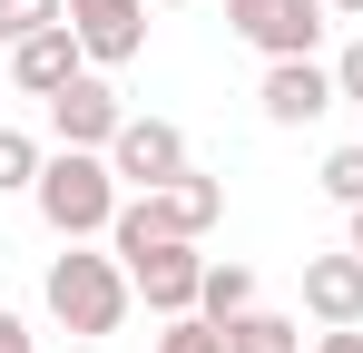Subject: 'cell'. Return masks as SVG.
Listing matches in <instances>:
<instances>
[{"mask_svg":"<svg viewBox=\"0 0 363 353\" xmlns=\"http://www.w3.org/2000/svg\"><path fill=\"white\" fill-rule=\"evenodd\" d=\"M0 353H40V344H30V324H20L10 304H0Z\"/></svg>","mask_w":363,"mask_h":353,"instance_id":"ffe728a7","label":"cell"},{"mask_svg":"<svg viewBox=\"0 0 363 353\" xmlns=\"http://www.w3.org/2000/svg\"><path fill=\"white\" fill-rule=\"evenodd\" d=\"M344 216H354V226H344V245H354V255H363V206H344Z\"/></svg>","mask_w":363,"mask_h":353,"instance_id":"44dd1931","label":"cell"},{"mask_svg":"<svg viewBox=\"0 0 363 353\" xmlns=\"http://www.w3.org/2000/svg\"><path fill=\"white\" fill-rule=\"evenodd\" d=\"M128 285L147 294V314L157 324H177V314H196V294H206V255L186 245V235H167V245H138V255H118Z\"/></svg>","mask_w":363,"mask_h":353,"instance_id":"8992f818","label":"cell"},{"mask_svg":"<svg viewBox=\"0 0 363 353\" xmlns=\"http://www.w3.org/2000/svg\"><path fill=\"white\" fill-rule=\"evenodd\" d=\"M324 10H334V20H363V0H324Z\"/></svg>","mask_w":363,"mask_h":353,"instance_id":"7402d4cb","label":"cell"},{"mask_svg":"<svg viewBox=\"0 0 363 353\" xmlns=\"http://www.w3.org/2000/svg\"><path fill=\"white\" fill-rule=\"evenodd\" d=\"M79 69H89V50H79V30H69V20H60V30H30V40H10V89H20V99H40V108L60 99Z\"/></svg>","mask_w":363,"mask_h":353,"instance_id":"30bf717a","label":"cell"},{"mask_svg":"<svg viewBox=\"0 0 363 353\" xmlns=\"http://www.w3.org/2000/svg\"><path fill=\"white\" fill-rule=\"evenodd\" d=\"M334 89H344V108H363V40L334 50Z\"/></svg>","mask_w":363,"mask_h":353,"instance_id":"ac0fdd59","label":"cell"},{"mask_svg":"<svg viewBox=\"0 0 363 353\" xmlns=\"http://www.w3.org/2000/svg\"><path fill=\"white\" fill-rule=\"evenodd\" d=\"M30 206H40V226L60 235V245H89V235L118 226L128 186H118V167H108L99 147H60V157L40 167V186H30Z\"/></svg>","mask_w":363,"mask_h":353,"instance_id":"7a4b0ae2","label":"cell"},{"mask_svg":"<svg viewBox=\"0 0 363 353\" xmlns=\"http://www.w3.org/2000/svg\"><path fill=\"white\" fill-rule=\"evenodd\" d=\"M334 206H363V147H324V176H314Z\"/></svg>","mask_w":363,"mask_h":353,"instance_id":"9a60e30c","label":"cell"},{"mask_svg":"<svg viewBox=\"0 0 363 353\" xmlns=\"http://www.w3.org/2000/svg\"><path fill=\"white\" fill-rule=\"evenodd\" d=\"M69 0H0V40H30V30H60Z\"/></svg>","mask_w":363,"mask_h":353,"instance_id":"e0dca14e","label":"cell"},{"mask_svg":"<svg viewBox=\"0 0 363 353\" xmlns=\"http://www.w3.org/2000/svg\"><path fill=\"white\" fill-rule=\"evenodd\" d=\"M265 128H314L324 108H344L334 89V59H265V89H255Z\"/></svg>","mask_w":363,"mask_h":353,"instance_id":"52a82bcc","label":"cell"},{"mask_svg":"<svg viewBox=\"0 0 363 353\" xmlns=\"http://www.w3.org/2000/svg\"><path fill=\"white\" fill-rule=\"evenodd\" d=\"M245 304H255V265H206V294H196V314H206V324H236Z\"/></svg>","mask_w":363,"mask_h":353,"instance_id":"4fadbf2b","label":"cell"},{"mask_svg":"<svg viewBox=\"0 0 363 353\" xmlns=\"http://www.w3.org/2000/svg\"><path fill=\"white\" fill-rule=\"evenodd\" d=\"M69 30H79L89 69H128L147 50V0H69Z\"/></svg>","mask_w":363,"mask_h":353,"instance_id":"9c48e42d","label":"cell"},{"mask_svg":"<svg viewBox=\"0 0 363 353\" xmlns=\"http://www.w3.org/2000/svg\"><path fill=\"white\" fill-rule=\"evenodd\" d=\"M226 344H236V353H304V324H295V314H265V304H245L236 324H226Z\"/></svg>","mask_w":363,"mask_h":353,"instance_id":"7c38bea8","label":"cell"},{"mask_svg":"<svg viewBox=\"0 0 363 353\" xmlns=\"http://www.w3.org/2000/svg\"><path fill=\"white\" fill-rule=\"evenodd\" d=\"M108 167H118L128 196H157V186H177L196 157H186V128H177V118H128L118 138H108Z\"/></svg>","mask_w":363,"mask_h":353,"instance_id":"5b68a950","label":"cell"},{"mask_svg":"<svg viewBox=\"0 0 363 353\" xmlns=\"http://www.w3.org/2000/svg\"><path fill=\"white\" fill-rule=\"evenodd\" d=\"M314 353H363V324H324V334H314Z\"/></svg>","mask_w":363,"mask_h":353,"instance_id":"d6986e66","label":"cell"},{"mask_svg":"<svg viewBox=\"0 0 363 353\" xmlns=\"http://www.w3.org/2000/svg\"><path fill=\"white\" fill-rule=\"evenodd\" d=\"M60 353H99V344H60Z\"/></svg>","mask_w":363,"mask_h":353,"instance_id":"603a6c76","label":"cell"},{"mask_svg":"<svg viewBox=\"0 0 363 353\" xmlns=\"http://www.w3.org/2000/svg\"><path fill=\"white\" fill-rule=\"evenodd\" d=\"M40 304H50V324H60L69 344H99V334H118L138 285H128L118 255H99V245H69L50 255V275H40Z\"/></svg>","mask_w":363,"mask_h":353,"instance_id":"6da1fadb","label":"cell"},{"mask_svg":"<svg viewBox=\"0 0 363 353\" xmlns=\"http://www.w3.org/2000/svg\"><path fill=\"white\" fill-rule=\"evenodd\" d=\"M0 50H10V40H0Z\"/></svg>","mask_w":363,"mask_h":353,"instance_id":"d4e9b609","label":"cell"},{"mask_svg":"<svg viewBox=\"0 0 363 353\" xmlns=\"http://www.w3.org/2000/svg\"><path fill=\"white\" fill-rule=\"evenodd\" d=\"M167 10H177V0H167Z\"/></svg>","mask_w":363,"mask_h":353,"instance_id":"cb8c5ba5","label":"cell"},{"mask_svg":"<svg viewBox=\"0 0 363 353\" xmlns=\"http://www.w3.org/2000/svg\"><path fill=\"white\" fill-rule=\"evenodd\" d=\"M118 128H128V108H118V89H108L99 69H79L60 99H50V138H60V147H99V157H108Z\"/></svg>","mask_w":363,"mask_h":353,"instance_id":"ba28073f","label":"cell"},{"mask_svg":"<svg viewBox=\"0 0 363 353\" xmlns=\"http://www.w3.org/2000/svg\"><path fill=\"white\" fill-rule=\"evenodd\" d=\"M304 314L314 324H363V255H304Z\"/></svg>","mask_w":363,"mask_h":353,"instance_id":"8fae6325","label":"cell"},{"mask_svg":"<svg viewBox=\"0 0 363 353\" xmlns=\"http://www.w3.org/2000/svg\"><path fill=\"white\" fill-rule=\"evenodd\" d=\"M157 353H236V344H226V324H206V314H177V324L157 334Z\"/></svg>","mask_w":363,"mask_h":353,"instance_id":"2e32d148","label":"cell"},{"mask_svg":"<svg viewBox=\"0 0 363 353\" xmlns=\"http://www.w3.org/2000/svg\"><path fill=\"white\" fill-rule=\"evenodd\" d=\"M40 167H50V147H40L30 128H0V196H30Z\"/></svg>","mask_w":363,"mask_h":353,"instance_id":"5bb4252c","label":"cell"},{"mask_svg":"<svg viewBox=\"0 0 363 353\" xmlns=\"http://www.w3.org/2000/svg\"><path fill=\"white\" fill-rule=\"evenodd\" d=\"M324 0H226V30H236L245 50H265V59H314L324 50Z\"/></svg>","mask_w":363,"mask_h":353,"instance_id":"277c9868","label":"cell"},{"mask_svg":"<svg viewBox=\"0 0 363 353\" xmlns=\"http://www.w3.org/2000/svg\"><path fill=\"white\" fill-rule=\"evenodd\" d=\"M216 216H226V186H216L206 167H186L177 186H157V196H128V206H118V226H108V255L167 245V235H186V245H196V235L216 226Z\"/></svg>","mask_w":363,"mask_h":353,"instance_id":"3957f363","label":"cell"}]
</instances>
